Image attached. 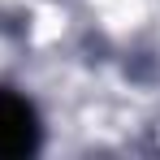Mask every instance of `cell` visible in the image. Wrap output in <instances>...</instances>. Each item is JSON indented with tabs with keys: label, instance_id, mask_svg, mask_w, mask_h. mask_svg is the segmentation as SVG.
<instances>
[{
	"label": "cell",
	"instance_id": "6da1fadb",
	"mask_svg": "<svg viewBox=\"0 0 160 160\" xmlns=\"http://www.w3.org/2000/svg\"><path fill=\"white\" fill-rule=\"evenodd\" d=\"M35 147H39V117H35V108L18 91L0 87V160L30 156Z\"/></svg>",
	"mask_w": 160,
	"mask_h": 160
}]
</instances>
